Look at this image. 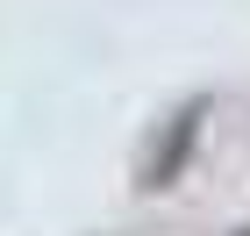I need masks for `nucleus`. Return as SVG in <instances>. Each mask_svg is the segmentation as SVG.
Segmentation results:
<instances>
[{"instance_id": "f257e3e1", "label": "nucleus", "mask_w": 250, "mask_h": 236, "mask_svg": "<svg viewBox=\"0 0 250 236\" xmlns=\"http://www.w3.org/2000/svg\"><path fill=\"white\" fill-rule=\"evenodd\" d=\"M200 115H208V100H186V107L165 122V136L143 150V165H136V186H143V193H157V186H172V179H179V165H186L193 136H200Z\"/></svg>"}, {"instance_id": "f03ea898", "label": "nucleus", "mask_w": 250, "mask_h": 236, "mask_svg": "<svg viewBox=\"0 0 250 236\" xmlns=\"http://www.w3.org/2000/svg\"><path fill=\"white\" fill-rule=\"evenodd\" d=\"M236 236H250V229H236Z\"/></svg>"}]
</instances>
